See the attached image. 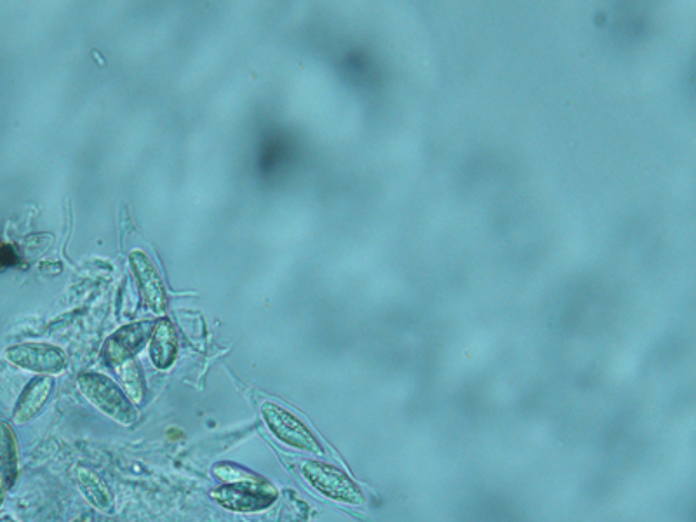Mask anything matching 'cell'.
<instances>
[{
	"label": "cell",
	"mask_w": 696,
	"mask_h": 522,
	"mask_svg": "<svg viewBox=\"0 0 696 522\" xmlns=\"http://www.w3.org/2000/svg\"><path fill=\"white\" fill-rule=\"evenodd\" d=\"M72 522H93V519H91L89 514H84V516L77 517V519H74Z\"/></svg>",
	"instance_id": "cell-15"
},
{
	"label": "cell",
	"mask_w": 696,
	"mask_h": 522,
	"mask_svg": "<svg viewBox=\"0 0 696 522\" xmlns=\"http://www.w3.org/2000/svg\"><path fill=\"white\" fill-rule=\"evenodd\" d=\"M0 476L6 477L13 486L18 477V442L13 429L0 422Z\"/></svg>",
	"instance_id": "cell-12"
},
{
	"label": "cell",
	"mask_w": 696,
	"mask_h": 522,
	"mask_svg": "<svg viewBox=\"0 0 696 522\" xmlns=\"http://www.w3.org/2000/svg\"><path fill=\"white\" fill-rule=\"evenodd\" d=\"M148 345H150V359L154 362L155 368H171L178 355V338H176L173 322L169 319L155 322Z\"/></svg>",
	"instance_id": "cell-9"
},
{
	"label": "cell",
	"mask_w": 696,
	"mask_h": 522,
	"mask_svg": "<svg viewBox=\"0 0 696 522\" xmlns=\"http://www.w3.org/2000/svg\"><path fill=\"white\" fill-rule=\"evenodd\" d=\"M302 476L317 493H321L329 500L347 503V505L364 503V496L359 486L338 467L328 463L307 462L302 467Z\"/></svg>",
	"instance_id": "cell-3"
},
{
	"label": "cell",
	"mask_w": 696,
	"mask_h": 522,
	"mask_svg": "<svg viewBox=\"0 0 696 522\" xmlns=\"http://www.w3.org/2000/svg\"><path fill=\"white\" fill-rule=\"evenodd\" d=\"M215 476L221 479L227 484H242V482H249V484H260V482H265V479H261L258 474L251 472V470L242 469L239 465H234V463H218L215 465Z\"/></svg>",
	"instance_id": "cell-13"
},
{
	"label": "cell",
	"mask_w": 696,
	"mask_h": 522,
	"mask_svg": "<svg viewBox=\"0 0 696 522\" xmlns=\"http://www.w3.org/2000/svg\"><path fill=\"white\" fill-rule=\"evenodd\" d=\"M74 477L77 488L89 502V505H93L94 509L107 512V514L114 512V495L108 488L107 482L103 481L94 470L82 467V465L75 467Z\"/></svg>",
	"instance_id": "cell-10"
},
{
	"label": "cell",
	"mask_w": 696,
	"mask_h": 522,
	"mask_svg": "<svg viewBox=\"0 0 696 522\" xmlns=\"http://www.w3.org/2000/svg\"><path fill=\"white\" fill-rule=\"evenodd\" d=\"M7 361L14 366L39 375H60L67 369V355L60 347L49 343H23L6 350Z\"/></svg>",
	"instance_id": "cell-5"
},
{
	"label": "cell",
	"mask_w": 696,
	"mask_h": 522,
	"mask_svg": "<svg viewBox=\"0 0 696 522\" xmlns=\"http://www.w3.org/2000/svg\"><path fill=\"white\" fill-rule=\"evenodd\" d=\"M105 361L114 369L122 383L124 394L128 395L133 404H141L145 399V380L141 373L140 364L133 355L117 347L112 340L105 345Z\"/></svg>",
	"instance_id": "cell-7"
},
{
	"label": "cell",
	"mask_w": 696,
	"mask_h": 522,
	"mask_svg": "<svg viewBox=\"0 0 696 522\" xmlns=\"http://www.w3.org/2000/svg\"><path fill=\"white\" fill-rule=\"evenodd\" d=\"M0 522H14L13 519H9V517H4V519H0Z\"/></svg>",
	"instance_id": "cell-16"
},
{
	"label": "cell",
	"mask_w": 696,
	"mask_h": 522,
	"mask_svg": "<svg viewBox=\"0 0 696 522\" xmlns=\"http://www.w3.org/2000/svg\"><path fill=\"white\" fill-rule=\"evenodd\" d=\"M152 329H154V322H136V324H129V326H124V328L119 329V331L110 336L108 340H112V342H114L117 347H121L124 352L136 355L140 354L143 347L150 342Z\"/></svg>",
	"instance_id": "cell-11"
},
{
	"label": "cell",
	"mask_w": 696,
	"mask_h": 522,
	"mask_svg": "<svg viewBox=\"0 0 696 522\" xmlns=\"http://www.w3.org/2000/svg\"><path fill=\"white\" fill-rule=\"evenodd\" d=\"M211 498L223 509L232 512H258L274 505L277 491L270 482L260 484H225L211 491Z\"/></svg>",
	"instance_id": "cell-4"
},
{
	"label": "cell",
	"mask_w": 696,
	"mask_h": 522,
	"mask_svg": "<svg viewBox=\"0 0 696 522\" xmlns=\"http://www.w3.org/2000/svg\"><path fill=\"white\" fill-rule=\"evenodd\" d=\"M53 389L54 382L51 376L41 375L32 378L16 402L13 415L14 423L25 425L41 415L42 409L53 394Z\"/></svg>",
	"instance_id": "cell-8"
},
{
	"label": "cell",
	"mask_w": 696,
	"mask_h": 522,
	"mask_svg": "<svg viewBox=\"0 0 696 522\" xmlns=\"http://www.w3.org/2000/svg\"><path fill=\"white\" fill-rule=\"evenodd\" d=\"M129 263L133 268L136 281L140 284L141 295H143L145 303L154 314H164L168 308V298H166L161 274L155 268L154 261L148 258L147 253L136 249L129 255Z\"/></svg>",
	"instance_id": "cell-6"
},
{
	"label": "cell",
	"mask_w": 696,
	"mask_h": 522,
	"mask_svg": "<svg viewBox=\"0 0 696 522\" xmlns=\"http://www.w3.org/2000/svg\"><path fill=\"white\" fill-rule=\"evenodd\" d=\"M77 387L87 401L103 415L112 418L122 427H133L138 422V409L124 394L121 385L103 373H82L77 378Z\"/></svg>",
	"instance_id": "cell-1"
},
{
	"label": "cell",
	"mask_w": 696,
	"mask_h": 522,
	"mask_svg": "<svg viewBox=\"0 0 696 522\" xmlns=\"http://www.w3.org/2000/svg\"><path fill=\"white\" fill-rule=\"evenodd\" d=\"M9 488H11L9 481H7L6 477L0 476V505H2V502H4V498H6V493L9 491Z\"/></svg>",
	"instance_id": "cell-14"
},
{
	"label": "cell",
	"mask_w": 696,
	"mask_h": 522,
	"mask_svg": "<svg viewBox=\"0 0 696 522\" xmlns=\"http://www.w3.org/2000/svg\"><path fill=\"white\" fill-rule=\"evenodd\" d=\"M261 418L270 430V434L284 446L305 451V453H315V455L324 453L321 442L317 441L312 430L308 429L307 425L302 420H298L288 409L281 408L274 402H263Z\"/></svg>",
	"instance_id": "cell-2"
}]
</instances>
